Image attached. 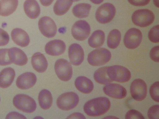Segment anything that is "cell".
<instances>
[{
    "instance_id": "36",
    "label": "cell",
    "mask_w": 159,
    "mask_h": 119,
    "mask_svg": "<svg viewBox=\"0 0 159 119\" xmlns=\"http://www.w3.org/2000/svg\"><path fill=\"white\" fill-rule=\"evenodd\" d=\"M159 46L153 47L150 52V56L151 59L156 62H159Z\"/></svg>"
},
{
    "instance_id": "18",
    "label": "cell",
    "mask_w": 159,
    "mask_h": 119,
    "mask_svg": "<svg viewBox=\"0 0 159 119\" xmlns=\"http://www.w3.org/2000/svg\"><path fill=\"white\" fill-rule=\"evenodd\" d=\"M12 39L17 45L25 47L30 42L29 37L27 33L24 30L19 28L13 29L11 33Z\"/></svg>"
},
{
    "instance_id": "43",
    "label": "cell",
    "mask_w": 159,
    "mask_h": 119,
    "mask_svg": "<svg viewBox=\"0 0 159 119\" xmlns=\"http://www.w3.org/2000/svg\"><path fill=\"white\" fill-rule=\"evenodd\" d=\"M103 118H108V119H115V118H118L115 117V116H107L105 117H104Z\"/></svg>"
},
{
    "instance_id": "35",
    "label": "cell",
    "mask_w": 159,
    "mask_h": 119,
    "mask_svg": "<svg viewBox=\"0 0 159 119\" xmlns=\"http://www.w3.org/2000/svg\"><path fill=\"white\" fill-rule=\"evenodd\" d=\"M9 41V37L8 33L0 28V46L7 45Z\"/></svg>"
},
{
    "instance_id": "4",
    "label": "cell",
    "mask_w": 159,
    "mask_h": 119,
    "mask_svg": "<svg viewBox=\"0 0 159 119\" xmlns=\"http://www.w3.org/2000/svg\"><path fill=\"white\" fill-rule=\"evenodd\" d=\"M107 73L109 78L112 81L119 82H126L131 77L130 71L127 68L119 65L108 67Z\"/></svg>"
},
{
    "instance_id": "17",
    "label": "cell",
    "mask_w": 159,
    "mask_h": 119,
    "mask_svg": "<svg viewBox=\"0 0 159 119\" xmlns=\"http://www.w3.org/2000/svg\"><path fill=\"white\" fill-rule=\"evenodd\" d=\"M8 55L10 61L16 65L22 66L26 64L27 62L26 55L18 48L13 47L8 49Z\"/></svg>"
},
{
    "instance_id": "42",
    "label": "cell",
    "mask_w": 159,
    "mask_h": 119,
    "mask_svg": "<svg viewBox=\"0 0 159 119\" xmlns=\"http://www.w3.org/2000/svg\"><path fill=\"white\" fill-rule=\"evenodd\" d=\"M153 3L157 7H159V0H153Z\"/></svg>"
},
{
    "instance_id": "14",
    "label": "cell",
    "mask_w": 159,
    "mask_h": 119,
    "mask_svg": "<svg viewBox=\"0 0 159 119\" xmlns=\"http://www.w3.org/2000/svg\"><path fill=\"white\" fill-rule=\"evenodd\" d=\"M68 55L71 63L74 65H79L83 62L84 53L83 49L78 44L74 43L69 46Z\"/></svg>"
},
{
    "instance_id": "37",
    "label": "cell",
    "mask_w": 159,
    "mask_h": 119,
    "mask_svg": "<svg viewBox=\"0 0 159 119\" xmlns=\"http://www.w3.org/2000/svg\"><path fill=\"white\" fill-rule=\"evenodd\" d=\"M129 2L134 6H145L149 2L150 0H128Z\"/></svg>"
},
{
    "instance_id": "33",
    "label": "cell",
    "mask_w": 159,
    "mask_h": 119,
    "mask_svg": "<svg viewBox=\"0 0 159 119\" xmlns=\"http://www.w3.org/2000/svg\"><path fill=\"white\" fill-rule=\"evenodd\" d=\"M125 118L144 119L145 118L139 111L132 109L129 110L126 112L125 115Z\"/></svg>"
},
{
    "instance_id": "11",
    "label": "cell",
    "mask_w": 159,
    "mask_h": 119,
    "mask_svg": "<svg viewBox=\"0 0 159 119\" xmlns=\"http://www.w3.org/2000/svg\"><path fill=\"white\" fill-rule=\"evenodd\" d=\"M38 27L41 33L48 38H52L56 34L57 27L53 20L50 17L44 16L38 22Z\"/></svg>"
},
{
    "instance_id": "38",
    "label": "cell",
    "mask_w": 159,
    "mask_h": 119,
    "mask_svg": "<svg viewBox=\"0 0 159 119\" xmlns=\"http://www.w3.org/2000/svg\"><path fill=\"white\" fill-rule=\"evenodd\" d=\"M6 119H26L23 115L16 112H11L9 113L6 116Z\"/></svg>"
},
{
    "instance_id": "13",
    "label": "cell",
    "mask_w": 159,
    "mask_h": 119,
    "mask_svg": "<svg viewBox=\"0 0 159 119\" xmlns=\"http://www.w3.org/2000/svg\"><path fill=\"white\" fill-rule=\"evenodd\" d=\"M105 94L111 97L119 99L125 98L127 95V91L122 86L118 84L108 83L103 88Z\"/></svg>"
},
{
    "instance_id": "31",
    "label": "cell",
    "mask_w": 159,
    "mask_h": 119,
    "mask_svg": "<svg viewBox=\"0 0 159 119\" xmlns=\"http://www.w3.org/2000/svg\"><path fill=\"white\" fill-rule=\"evenodd\" d=\"M159 25L152 27L148 33V37L150 40L153 43H158L159 40Z\"/></svg>"
},
{
    "instance_id": "21",
    "label": "cell",
    "mask_w": 159,
    "mask_h": 119,
    "mask_svg": "<svg viewBox=\"0 0 159 119\" xmlns=\"http://www.w3.org/2000/svg\"><path fill=\"white\" fill-rule=\"evenodd\" d=\"M15 76L14 70L11 67L6 68L0 72V87L2 88L9 87Z\"/></svg>"
},
{
    "instance_id": "29",
    "label": "cell",
    "mask_w": 159,
    "mask_h": 119,
    "mask_svg": "<svg viewBox=\"0 0 159 119\" xmlns=\"http://www.w3.org/2000/svg\"><path fill=\"white\" fill-rule=\"evenodd\" d=\"M108 67H103L97 69L94 74V78L98 83L103 85H105L112 82L113 81L108 77L107 69Z\"/></svg>"
},
{
    "instance_id": "41",
    "label": "cell",
    "mask_w": 159,
    "mask_h": 119,
    "mask_svg": "<svg viewBox=\"0 0 159 119\" xmlns=\"http://www.w3.org/2000/svg\"><path fill=\"white\" fill-rule=\"evenodd\" d=\"M91 2L96 4H99L101 3L104 0H90Z\"/></svg>"
},
{
    "instance_id": "26",
    "label": "cell",
    "mask_w": 159,
    "mask_h": 119,
    "mask_svg": "<svg viewBox=\"0 0 159 119\" xmlns=\"http://www.w3.org/2000/svg\"><path fill=\"white\" fill-rule=\"evenodd\" d=\"M72 0H57L53 6L55 14L61 15L66 14L72 4Z\"/></svg>"
},
{
    "instance_id": "25",
    "label": "cell",
    "mask_w": 159,
    "mask_h": 119,
    "mask_svg": "<svg viewBox=\"0 0 159 119\" xmlns=\"http://www.w3.org/2000/svg\"><path fill=\"white\" fill-rule=\"evenodd\" d=\"M38 100L40 107L47 110L51 106L52 103V97L51 92L45 89L42 90L39 93Z\"/></svg>"
},
{
    "instance_id": "8",
    "label": "cell",
    "mask_w": 159,
    "mask_h": 119,
    "mask_svg": "<svg viewBox=\"0 0 159 119\" xmlns=\"http://www.w3.org/2000/svg\"><path fill=\"white\" fill-rule=\"evenodd\" d=\"M54 68L56 74L61 80L66 82L71 78L73 73L72 68L67 60L63 59L57 60L55 63Z\"/></svg>"
},
{
    "instance_id": "9",
    "label": "cell",
    "mask_w": 159,
    "mask_h": 119,
    "mask_svg": "<svg viewBox=\"0 0 159 119\" xmlns=\"http://www.w3.org/2000/svg\"><path fill=\"white\" fill-rule=\"evenodd\" d=\"M90 30V27L88 23L85 20H80L76 21L73 25L71 34L76 40L83 41L89 37Z\"/></svg>"
},
{
    "instance_id": "46",
    "label": "cell",
    "mask_w": 159,
    "mask_h": 119,
    "mask_svg": "<svg viewBox=\"0 0 159 119\" xmlns=\"http://www.w3.org/2000/svg\"></svg>"
},
{
    "instance_id": "10",
    "label": "cell",
    "mask_w": 159,
    "mask_h": 119,
    "mask_svg": "<svg viewBox=\"0 0 159 119\" xmlns=\"http://www.w3.org/2000/svg\"><path fill=\"white\" fill-rule=\"evenodd\" d=\"M142 39V34L138 29L133 28L126 33L124 38V43L126 47L134 49L139 46Z\"/></svg>"
},
{
    "instance_id": "7",
    "label": "cell",
    "mask_w": 159,
    "mask_h": 119,
    "mask_svg": "<svg viewBox=\"0 0 159 119\" xmlns=\"http://www.w3.org/2000/svg\"><path fill=\"white\" fill-rule=\"evenodd\" d=\"M116 12L115 7L112 4L106 3L98 8L95 13V18L99 23L106 24L113 19Z\"/></svg>"
},
{
    "instance_id": "20",
    "label": "cell",
    "mask_w": 159,
    "mask_h": 119,
    "mask_svg": "<svg viewBox=\"0 0 159 119\" xmlns=\"http://www.w3.org/2000/svg\"><path fill=\"white\" fill-rule=\"evenodd\" d=\"M26 15L31 19L37 18L40 12V7L35 0H26L23 5Z\"/></svg>"
},
{
    "instance_id": "22",
    "label": "cell",
    "mask_w": 159,
    "mask_h": 119,
    "mask_svg": "<svg viewBox=\"0 0 159 119\" xmlns=\"http://www.w3.org/2000/svg\"><path fill=\"white\" fill-rule=\"evenodd\" d=\"M75 84L76 88L84 94L89 93L93 89L94 85L92 81L84 76L77 77L75 81Z\"/></svg>"
},
{
    "instance_id": "34",
    "label": "cell",
    "mask_w": 159,
    "mask_h": 119,
    "mask_svg": "<svg viewBox=\"0 0 159 119\" xmlns=\"http://www.w3.org/2000/svg\"><path fill=\"white\" fill-rule=\"evenodd\" d=\"M148 116L149 119H159V105H155L150 107L148 112Z\"/></svg>"
},
{
    "instance_id": "32",
    "label": "cell",
    "mask_w": 159,
    "mask_h": 119,
    "mask_svg": "<svg viewBox=\"0 0 159 119\" xmlns=\"http://www.w3.org/2000/svg\"><path fill=\"white\" fill-rule=\"evenodd\" d=\"M159 82H156L151 86L149 93L152 99L155 102H159Z\"/></svg>"
},
{
    "instance_id": "28",
    "label": "cell",
    "mask_w": 159,
    "mask_h": 119,
    "mask_svg": "<svg viewBox=\"0 0 159 119\" xmlns=\"http://www.w3.org/2000/svg\"><path fill=\"white\" fill-rule=\"evenodd\" d=\"M121 38V34L117 29L111 30L109 33L107 38V45L110 48L114 49L120 44Z\"/></svg>"
},
{
    "instance_id": "15",
    "label": "cell",
    "mask_w": 159,
    "mask_h": 119,
    "mask_svg": "<svg viewBox=\"0 0 159 119\" xmlns=\"http://www.w3.org/2000/svg\"><path fill=\"white\" fill-rule=\"evenodd\" d=\"M36 81L37 77L34 73L27 72L21 74L17 77L16 84L19 89L26 90L34 86Z\"/></svg>"
},
{
    "instance_id": "1",
    "label": "cell",
    "mask_w": 159,
    "mask_h": 119,
    "mask_svg": "<svg viewBox=\"0 0 159 119\" xmlns=\"http://www.w3.org/2000/svg\"><path fill=\"white\" fill-rule=\"evenodd\" d=\"M111 103L107 97L95 98L87 102L84 106L85 113L91 117H97L104 114L110 109Z\"/></svg>"
},
{
    "instance_id": "12",
    "label": "cell",
    "mask_w": 159,
    "mask_h": 119,
    "mask_svg": "<svg viewBox=\"0 0 159 119\" xmlns=\"http://www.w3.org/2000/svg\"><path fill=\"white\" fill-rule=\"evenodd\" d=\"M130 91L132 98L137 101H141L146 98L147 92V86L141 79H136L131 83Z\"/></svg>"
},
{
    "instance_id": "39",
    "label": "cell",
    "mask_w": 159,
    "mask_h": 119,
    "mask_svg": "<svg viewBox=\"0 0 159 119\" xmlns=\"http://www.w3.org/2000/svg\"><path fill=\"white\" fill-rule=\"evenodd\" d=\"M67 118H80L85 119L84 116L79 112H75L69 116Z\"/></svg>"
},
{
    "instance_id": "3",
    "label": "cell",
    "mask_w": 159,
    "mask_h": 119,
    "mask_svg": "<svg viewBox=\"0 0 159 119\" xmlns=\"http://www.w3.org/2000/svg\"><path fill=\"white\" fill-rule=\"evenodd\" d=\"M111 58L110 51L104 48L93 50L88 55L87 60L89 63L93 66L103 65L108 62Z\"/></svg>"
},
{
    "instance_id": "2",
    "label": "cell",
    "mask_w": 159,
    "mask_h": 119,
    "mask_svg": "<svg viewBox=\"0 0 159 119\" xmlns=\"http://www.w3.org/2000/svg\"><path fill=\"white\" fill-rule=\"evenodd\" d=\"M13 104L17 109L27 113L34 112L37 107L34 100L28 95L24 94L16 95L13 99Z\"/></svg>"
},
{
    "instance_id": "23",
    "label": "cell",
    "mask_w": 159,
    "mask_h": 119,
    "mask_svg": "<svg viewBox=\"0 0 159 119\" xmlns=\"http://www.w3.org/2000/svg\"><path fill=\"white\" fill-rule=\"evenodd\" d=\"M18 3V0H1L0 15L7 16L12 14L17 8Z\"/></svg>"
},
{
    "instance_id": "40",
    "label": "cell",
    "mask_w": 159,
    "mask_h": 119,
    "mask_svg": "<svg viewBox=\"0 0 159 119\" xmlns=\"http://www.w3.org/2000/svg\"><path fill=\"white\" fill-rule=\"evenodd\" d=\"M54 0H39L41 4L44 6H48L52 3Z\"/></svg>"
},
{
    "instance_id": "16",
    "label": "cell",
    "mask_w": 159,
    "mask_h": 119,
    "mask_svg": "<svg viewBox=\"0 0 159 119\" xmlns=\"http://www.w3.org/2000/svg\"><path fill=\"white\" fill-rule=\"evenodd\" d=\"M66 45L62 41L55 39L48 42L45 45V50L48 55L56 56L62 54L65 51Z\"/></svg>"
},
{
    "instance_id": "30",
    "label": "cell",
    "mask_w": 159,
    "mask_h": 119,
    "mask_svg": "<svg viewBox=\"0 0 159 119\" xmlns=\"http://www.w3.org/2000/svg\"><path fill=\"white\" fill-rule=\"evenodd\" d=\"M8 49H0V65L5 66L10 64V61L8 55Z\"/></svg>"
},
{
    "instance_id": "24",
    "label": "cell",
    "mask_w": 159,
    "mask_h": 119,
    "mask_svg": "<svg viewBox=\"0 0 159 119\" xmlns=\"http://www.w3.org/2000/svg\"><path fill=\"white\" fill-rule=\"evenodd\" d=\"M105 38L104 32L101 30H97L94 31L88 40L89 45L92 48H98L103 44Z\"/></svg>"
},
{
    "instance_id": "6",
    "label": "cell",
    "mask_w": 159,
    "mask_h": 119,
    "mask_svg": "<svg viewBox=\"0 0 159 119\" xmlns=\"http://www.w3.org/2000/svg\"><path fill=\"white\" fill-rule=\"evenodd\" d=\"M79 102L78 95L73 92H68L61 94L58 98L57 104L61 109L67 111L75 108Z\"/></svg>"
},
{
    "instance_id": "45",
    "label": "cell",
    "mask_w": 159,
    "mask_h": 119,
    "mask_svg": "<svg viewBox=\"0 0 159 119\" xmlns=\"http://www.w3.org/2000/svg\"></svg>"
},
{
    "instance_id": "19",
    "label": "cell",
    "mask_w": 159,
    "mask_h": 119,
    "mask_svg": "<svg viewBox=\"0 0 159 119\" xmlns=\"http://www.w3.org/2000/svg\"><path fill=\"white\" fill-rule=\"evenodd\" d=\"M31 63L33 68L39 73L44 72L48 66L46 58L43 54L39 52H36L33 55Z\"/></svg>"
},
{
    "instance_id": "27",
    "label": "cell",
    "mask_w": 159,
    "mask_h": 119,
    "mask_svg": "<svg viewBox=\"0 0 159 119\" xmlns=\"http://www.w3.org/2000/svg\"><path fill=\"white\" fill-rule=\"evenodd\" d=\"M91 6L87 3H80L75 5L72 9V13L76 17L83 18L88 16Z\"/></svg>"
},
{
    "instance_id": "44",
    "label": "cell",
    "mask_w": 159,
    "mask_h": 119,
    "mask_svg": "<svg viewBox=\"0 0 159 119\" xmlns=\"http://www.w3.org/2000/svg\"><path fill=\"white\" fill-rule=\"evenodd\" d=\"M73 2H77L80 0H72Z\"/></svg>"
},
{
    "instance_id": "5",
    "label": "cell",
    "mask_w": 159,
    "mask_h": 119,
    "mask_svg": "<svg viewBox=\"0 0 159 119\" xmlns=\"http://www.w3.org/2000/svg\"><path fill=\"white\" fill-rule=\"evenodd\" d=\"M131 18L135 25L145 27L153 22L155 15L153 12L149 10L141 9L135 11L132 14Z\"/></svg>"
}]
</instances>
